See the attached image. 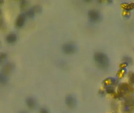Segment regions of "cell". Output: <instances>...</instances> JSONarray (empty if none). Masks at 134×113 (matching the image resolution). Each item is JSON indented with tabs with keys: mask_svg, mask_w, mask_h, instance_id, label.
I'll use <instances>...</instances> for the list:
<instances>
[{
	"mask_svg": "<svg viewBox=\"0 0 134 113\" xmlns=\"http://www.w3.org/2000/svg\"><path fill=\"white\" fill-rule=\"evenodd\" d=\"M94 59L99 67L102 68H106L108 66V59L104 54L97 53L94 56Z\"/></svg>",
	"mask_w": 134,
	"mask_h": 113,
	"instance_id": "cell-1",
	"label": "cell"
},
{
	"mask_svg": "<svg viewBox=\"0 0 134 113\" xmlns=\"http://www.w3.org/2000/svg\"><path fill=\"white\" fill-rule=\"evenodd\" d=\"M65 104L68 108L73 109L76 106L77 100L74 95L72 94H69L65 98Z\"/></svg>",
	"mask_w": 134,
	"mask_h": 113,
	"instance_id": "cell-2",
	"label": "cell"
},
{
	"mask_svg": "<svg viewBox=\"0 0 134 113\" xmlns=\"http://www.w3.org/2000/svg\"><path fill=\"white\" fill-rule=\"evenodd\" d=\"M62 49L64 52L67 54H73L76 51L77 47L73 43H67L63 45Z\"/></svg>",
	"mask_w": 134,
	"mask_h": 113,
	"instance_id": "cell-3",
	"label": "cell"
},
{
	"mask_svg": "<svg viewBox=\"0 0 134 113\" xmlns=\"http://www.w3.org/2000/svg\"><path fill=\"white\" fill-rule=\"evenodd\" d=\"M25 103L28 108L31 110L36 109L37 106V101L33 97L28 96L27 97L25 100Z\"/></svg>",
	"mask_w": 134,
	"mask_h": 113,
	"instance_id": "cell-4",
	"label": "cell"
},
{
	"mask_svg": "<svg viewBox=\"0 0 134 113\" xmlns=\"http://www.w3.org/2000/svg\"><path fill=\"white\" fill-rule=\"evenodd\" d=\"M88 15L90 20L93 22L98 21L100 19V14L96 10H90L88 12Z\"/></svg>",
	"mask_w": 134,
	"mask_h": 113,
	"instance_id": "cell-5",
	"label": "cell"
},
{
	"mask_svg": "<svg viewBox=\"0 0 134 113\" xmlns=\"http://www.w3.org/2000/svg\"><path fill=\"white\" fill-rule=\"evenodd\" d=\"M26 14L25 13H21L19 15L16 19L15 25L17 27L20 28L24 24L26 19Z\"/></svg>",
	"mask_w": 134,
	"mask_h": 113,
	"instance_id": "cell-6",
	"label": "cell"
},
{
	"mask_svg": "<svg viewBox=\"0 0 134 113\" xmlns=\"http://www.w3.org/2000/svg\"><path fill=\"white\" fill-rule=\"evenodd\" d=\"M15 68V65L12 63H7L3 67L2 72L5 74L8 75L9 73L12 72Z\"/></svg>",
	"mask_w": 134,
	"mask_h": 113,
	"instance_id": "cell-7",
	"label": "cell"
},
{
	"mask_svg": "<svg viewBox=\"0 0 134 113\" xmlns=\"http://www.w3.org/2000/svg\"><path fill=\"white\" fill-rule=\"evenodd\" d=\"M17 35L15 34H10L7 36L6 38V41L10 43H15L17 40Z\"/></svg>",
	"mask_w": 134,
	"mask_h": 113,
	"instance_id": "cell-8",
	"label": "cell"
},
{
	"mask_svg": "<svg viewBox=\"0 0 134 113\" xmlns=\"http://www.w3.org/2000/svg\"><path fill=\"white\" fill-rule=\"evenodd\" d=\"M9 78L8 75L1 72L0 74V82L2 84H5L8 81Z\"/></svg>",
	"mask_w": 134,
	"mask_h": 113,
	"instance_id": "cell-9",
	"label": "cell"
},
{
	"mask_svg": "<svg viewBox=\"0 0 134 113\" xmlns=\"http://www.w3.org/2000/svg\"><path fill=\"white\" fill-rule=\"evenodd\" d=\"M32 8H33L35 13H40L42 11V6L39 4H37L34 6L33 7H32Z\"/></svg>",
	"mask_w": 134,
	"mask_h": 113,
	"instance_id": "cell-10",
	"label": "cell"
},
{
	"mask_svg": "<svg viewBox=\"0 0 134 113\" xmlns=\"http://www.w3.org/2000/svg\"><path fill=\"white\" fill-rule=\"evenodd\" d=\"M25 13H26V16H28V17H29L30 18H32L34 16L35 13L34 11V10H33V8H31L29 9Z\"/></svg>",
	"mask_w": 134,
	"mask_h": 113,
	"instance_id": "cell-11",
	"label": "cell"
},
{
	"mask_svg": "<svg viewBox=\"0 0 134 113\" xmlns=\"http://www.w3.org/2000/svg\"><path fill=\"white\" fill-rule=\"evenodd\" d=\"M120 89L122 92H126L129 90V87L128 84H122V85H121L120 87Z\"/></svg>",
	"mask_w": 134,
	"mask_h": 113,
	"instance_id": "cell-12",
	"label": "cell"
},
{
	"mask_svg": "<svg viewBox=\"0 0 134 113\" xmlns=\"http://www.w3.org/2000/svg\"><path fill=\"white\" fill-rule=\"evenodd\" d=\"M28 4V1L27 0H21L20 2V7L22 10H23L24 8H25V7L27 6Z\"/></svg>",
	"mask_w": 134,
	"mask_h": 113,
	"instance_id": "cell-13",
	"label": "cell"
},
{
	"mask_svg": "<svg viewBox=\"0 0 134 113\" xmlns=\"http://www.w3.org/2000/svg\"><path fill=\"white\" fill-rule=\"evenodd\" d=\"M39 113H50V111L45 107H42L40 108Z\"/></svg>",
	"mask_w": 134,
	"mask_h": 113,
	"instance_id": "cell-14",
	"label": "cell"
},
{
	"mask_svg": "<svg viewBox=\"0 0 134 113\" xmlns=\"http://www.w3.org/2000/svg\"><path fill=\"white\" fill-rule=\"evenodd\" d=\"M7 55L6 53H2L0 55V62L2 63L7 57Z\"/></svg>",
	"mask_w": 134,
	"mask_h": 113,
	"instance_id": "cell-15",
	"label": "cell"
},
{
	"mask_svg": "<svg viewBox=\"0 0 134 113\" xmlns=\"http://www.w3.org/2000/svg\"><path fill=\"white\" fill-rule=\"evenodd\" d=\"M130 81H131V82L132 83H134V74H133L131 75V77H130Z\"/></svg>",
	"mask_w": 134,
	"mask_h": 113,
	"instance_id": "cell-16",
	"label": "cell"
},
{
	"mask_svg": "<svg viewBox=\"0 0 134 113\" xmlns=\"http://www.w3.org/2000/svg\"><path fill=\"white\" fill-rule=\"evenodd\" d=\"M114 90L112 88H109L107 90V91L108 93H112L114 92Z\"/></svg>",
	"mask_w": 134,
	"mask_h": 113,
	"instance_id": "cell-17",
	"label": "cell"
},
{
	"mask_svg": "<svg viewBox=\"0 0 134 113\" xmlns=\"http://www.w3.org/2000/svg\"><path fill=\"white\" fill-rule=\"evenodd\" d=\"M18 113H28V112H27L26 111H22L21 112H19Z\"/></svg>",
	"mask_w": 134,
	"mask_h": 113,
	"instance_id": "cell-18",
	"label": "cell"
},
{
	"mask_svg": "<svg viewBox=\"0 0 134 113\" xmlns=\"http://www.w3.org/2000/svg\"><path fill=\"white\" fill-rule=\"evenodd\" d=\"M3 2H4L3 0H1L0 1V4H2V3H3Z\"/></svg>",
	"mask_w": 134,
	"mask_h": 113,
	"instance_id": "cell-19",
	"label": "cell"
}]
</instances>
